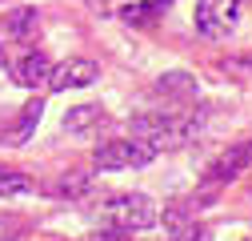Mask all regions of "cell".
<instances>
[{
  "label": "cell",
  "instance_id": "6da1fadb",
  "mask_svg": "<svg viewBox=\"0 0 252 241\" xmlns=\"http://www.w3.org/2000/svg\"><path fill=\"white\" fill-rule=\"evenodd\" d=\"M128 133L136 141H144L152 153H172V149L188 145L200 133L196 117H176V113H140L128 120Z\"/></svg>",
  "mask_w": 252,
  "mask_h": 241
},
{
  "label": "cell",
  "instance_id": "7a4b0ae2",
  "mask_svg": "<svg viewBox=\"0 0 252 241\" xmlns=\"http://www.w3.org/2000/svg\"><path fill=\"white\" fill-rule=\"evenodd\" d=\"M104 217H108V225H116V229L140 233V229H152L160 213H156V201H152L148 193H120V197H112V201L104 205Z\"/></svg>",
  "mask_w": 252,
  "mask_h": 241
},
{
  "label": "cell",
  "instance_id": "3957f363",
  "mask_svg": "<svg viewBox=\"0 0 252 241\" xmlns=\"http://www.w3.org/2000/svg\"><path fill=\"white\" fill-rule=\"evenodd\" d=\"M152 149L136 137H112L104 145H96V153H92V165L96 169H108V173H120V169H144L152 165Z\"/></svg>",
  "mask_w": 252,
  "mask_h": 241
},
{
  "label": "cell",
  "instance_id": "277c9868",
  "mask_svg": "<svg viewBox=\"0 0 252 241\" xmlns=\"http://www.w3.org/2000/svg\"><path fill=\"white\" fill-rule=\"evenodd\" d=\"M236 20H240V0H200L196 4V33H204L212 40L232 37Z\"/></svg>",
  "mask_w": 252,
  "mask_h": 241
},
{
  "label": "cell",
  "instance_id": "5b68a950",
  "mask_svg": "<svg viewBox=\"0 0 252 241\" xmlns=\"http://www.w3.org/2000/svg\"><path fill=\"white\" fill-rule=\"evenodd\" d=\"M100 80V65L96 60H88V56H68V60H60V65L48 73V88L52 93H68V88H88V84H96Z\"/></svg>",
  "mask_w": 252,
  "mask_h": 241
},
{
  "label": "cell",
  "instance_id": "8992f818",
  "mask_svg": "<svg viewBox=\"0 0 252 241\" xmlns=\"http://www.w3.org/2000/svg\"><path fill=\"white\" fill-rule=\"evenodd\" d=\"M248 165H252V141H248V145H232L228 153H220V157L208 165V181H212V185H224V181L240 177Z\"/></svg>",
  "mask_w": 252,
  "mask_h": 241
},
{
  "label": "cell",
  "instance_id": "52a82bcc",
  "mask_svg": "<svg viewBox=\"0 0 252 241\" xmlns=\"http://www.w3.org/2000/svg\"><path fill=\"white\" fill-rule=\"evenodd\" d=\"M40 117H44V101L36 97V101H28V105L16 113V120L4 129V137H0V141H8V145H28V137H32L36 125H40Z\"/></svg>",
  "mask_w": 252,
  "mask_h": 241
},
{
  "label": "cell",
  "instance_id": "ba28073f",
  "mask_svg": "<svg viewBox=\"0 0 252 241\" xmlns=\"http://www.w3.org/2000/svg\"><path fill=\"white\" fill-rule=\"evenodd\" d=\"M152 88H156L160 97H168V101H180V105H184V101H196V93H200V88H196V77H192V73H184V69L164 73Z\"/></svg>",
  "mask_w": 252,
  "mask_h": 241
},
{
  "label": "cell",
  "instance_id": "9c48e42d",
  "mask_svg": "<svg viewBox=\"0 0 252 241\" xmlns=\"http://www.w3.org/2000/svg\"><path fill=\"white\" fill-rule=\"evenodd\" d=\"M104 125V109L100 105H72L64 113V133L68 137H88Z\"/></svg>",
  "mask_w": 252,
  "mask_h": 241
},
{
  "label": "cell",
  "instance_id": "30bf717a",
  "mask_svg": "<svg viewBox=\"0 0 252 241\" xmlns=\"http://www.w3.org/2000/svg\"><path fill=\"white\" fill-rule=\"evenodd\" d=\"M48 73H52V60H48L44 52H28L24 60H16V65H12V80H16V84H24V88L44 84V80H48Z\"/></svg>",
  "mask_w": 252,
  "mask_h": 241
},
{
  "label": "cell",
  "instance_id": "8fae6325",
  "mask_svg": "<svg viewBox=\"0 0 252 241\" xmlns=\"http://www.w3.org/2000/svg\"><path fill=\"white\" fill-rule=\"evenodd\" d=\"M168 4H172V0H140V4H128V8H124L120 20L132 24V28H148L152 20H160V16L168 12Z\"/></svg>",
  "mask_w": 252,
  "mask_h": 241
},
{
  "label": "cell",
  "instance_id": "7c38bea8",
  "mask_svg": "<svg viewBox=\"0 0 252 241\" xmlns=\"http://www.w3.org/2000/svg\"><path fill=\"white\" fill-rule=\"evenodd\" d=\"M36 24H40L36 8H12V12L4 16V33H8L12 40H32Z\"/></svg>",
  "mask_w": 252,
  "mask_h": 241
},
{
  "label": "cell",
  "instance_id": "4fadbf2b",
  "mask_svg": "<svg viewBox=\"0 0 252 241\" xmlns=\"http://www.w3.org/2000/svg\"><path fill=\"white\" fill-rule=\"evenodd\" d=\"M88 189H92V177L88 173H64V177L52 181V197H68V201L72 197H84Z\"/></svg>",
  "mask_w": 252,
  "mask_h": 241
},
{
  "label": "cell",
  "instance_id": "5bb4252c",
  "mask_svg": "<svg viewBox=\"0 0 252 241\" xmlns=\"http://www.w3.org/2000/svg\"><path fill=\"white\" fill-rule=\"evenodd\" d=\"M28 189H32V177L12 173V169H0V197H16V193H28Z\"/></svg>",
  "mask_w": 252,
  "mask_h": 241
},
{
  "label": "cell",
  "instance_id": "9a60e30c",
  "mask_svg": "<svg viewBox=\"0 0 252 241\" xmlns=\"http://www.w3.org/2000/svg\"><path fill=\"white\" fill-rule=\"evenodd\" d=\"M172 241H212V229H204V225H176Z\"/></svg>",
  "mask_w": 252,
  "mask_h": 241
},
{
  "label": "cell",
  "instance_id": "2e32d148",
  "mask_svg": "<svg viewBox=\"0 0 252 241\" xmlns=\"http://www.w3.org/2000/svg\"><path fill=\"white\" fill-rule=\"evenodd\" d=\"M88 241H132V233H128V229H116V225H112V229H104V233H92Z\"/></svg>",
  "mask_w": 252,
  "mask_h": 241
},
{
  "label": "cell",
  "instance_id": "e0dca14e",
  "mask_svg": "<svg viewBox=\"0 0 252 241\" xmlns=\"http://www.w3.org/2000/svg\"><path fill=\"white\" fill-rule=\"evenodd\" d=\"M8 65V52H4V44H0V69H4Z\"/></svg>",
  "mask_w": 252,
  "mask_h": 241
}]
</instances>
